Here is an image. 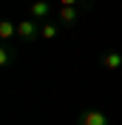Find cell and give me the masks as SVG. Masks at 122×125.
<instances>
[{"label":"cell","instance_id":"6da1fadb","mask_svg":"<svg viewBox=\"0 0 122 125\" xmlns=\"http://www.w3.org/2000/svg\"><path fill=\"white\" fill-rule=\"evenodd\" d=\"M40 20H34V17H26V20H20L17 23V40L20 43H26V46H31V43H37V40H43L40 37Z\"/></svg>","mask_w":122,"mask_h":125},{"label":"cell","instance_id":"7a4b0ae2","mask_svg":"<svg viewBox=\"0 0 122 125\" xmlns=\"http://www.w3.org/2000/svg\"><path fill=\"white\" fill-rule=\"evenodd\" d=\"M77 125H108V117H105V111H99V108H85L77 117Z\"/></svg>","mask_w":122,"mask_h":125},{"label":"cell","instance_id":"3957f363","mask_svg":"<svg viewBox=\"0 0 122 125\" xmlns=\"http://www.w3.org/2000/svg\"><path fill=\"white\" fill-rule=\"evenodd\" d=\"M57 20H60L62 29H71V26L80 23V9L77 6H60L57 9Z\"/></svg>","mask_w":122,"mask_h":125},{"label":"cell","instance_id":"277c9868","mask_svg":"<svg viewBox=\"0 0 122 125\" xmlns=\"http://www.w3.org/2000/svg\"><path fill=\"white\" fill-rule=\"evenodd\" d=\"M17 62V48L14 43H3L0 46V68H11Z\"/></svg>","mask_w":122,"mask_h":125},{"label":"cell","instance_id":"5b68a950","mask_svg":"<svg viewBox=\"0 0 122 125\" xmlns=\"http://www.w3.org/2000/svg\"><path fill=\"white\" fill-rule=\"evenodd\" d=\"M29 17H34V20H40V23H43V20H48V17H51V6H48L46 0H34V3L29 6Z\"/></svg>","mask_w":122,"mask_h":125},{"label":"cell","instance_id":"8992f818","mask_svg":"<svg viewBox=\"0 0 122 125\" xmlns=\"http://www.w3.org/2000/svg\"><path fill=\"white\" fill-rule=\"evenodd\" d=\"M99 62H102L108 71H122V54L119 51H102V54H99Z\"/></svg>","mask_w":122,"mask_h":125},{"label":"cell","instance_id":"52a82bcc","mask_svg":"<svg viewBox=\"0 0 122 125\" xmlns=\"http://www.w3.org/2000/svg\"><path fill=\"white\" fill-rule=\"evenodd\" d=\"M60 20H51V17H48V20H43V26H40V37L43 40H54L57 37V34H60Z\"/></svg>","mask_w":122,"mask_h":125},{"label":"cell","instance_id":"ba28073f","mask_svg":"<svg viewBox=\"0 0 122 125\" xmlns=\"http://www.w3.org/2000/svg\"><path fill=\"white\" fill-rule=\"evenodd\" d=\"M17 37V23H11V20H0V40L3 43H11V40Z\"/></svg>","mask_w":122,"mask_h":125},{"label":"cell","instance_id":"9c48e42d","mask_svg":"<svg viewBox=\"0 0 122 125\" xmlns=\"http://www.w3.org/2000/svg\"><path fill=\"white\" fill-rule=\"evenodd\" d=\"M60 6H77V9H94V0H57Z\"/></svg>","mask_w":122,"mask_h":125}]
</instances>
